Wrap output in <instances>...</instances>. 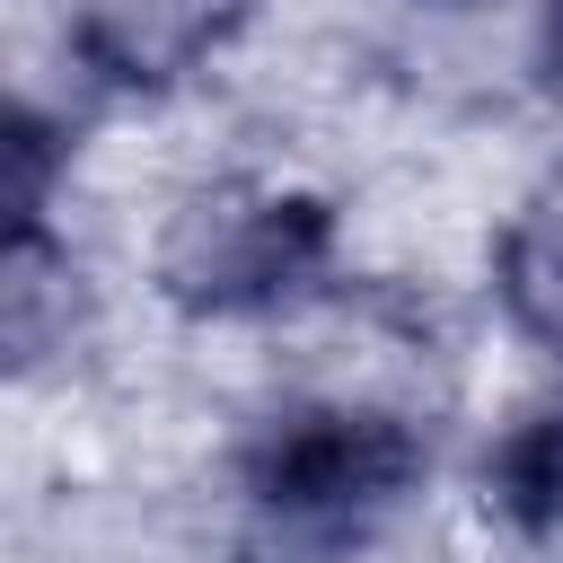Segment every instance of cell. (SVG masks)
Segmentation results:
<instances>
[{"label":"cell","instance_id":"3","mask_svg":"<svg viewBox=\"0 0 563 563\" xmlns=\"http://www.w3.org/2000/svg\"><path fill=\"white\" fill-rule=\"evenodd\" d=\"M255 18V0H70V53L106 79V88H176L185 70H202L238 26Z\"/></svg>","mask_w":563,"mask_h":563},{"label":"cell","instance_id":"4","mask_svg":"<svg viewBox=\"0 0 563 563\" xmlns=\"http://www.w3.org/2000/svg\"><path fill=\"white\" fill-rule=\"evenodd\" d=\"M493 290H501V317L563 361V185L537 194L510 229H501V255H493Z\"/></svg>","mask_w":563,"mask_h":563},{"label":"cell","instance_id":"5","mask_svg":"<svg viewBox=\"0 0 563 563\" xmlns=\"http://www.w3.org/2000/svg\"><path fill=\"white\" fill-rule=\"evenodd\" d=\"M493 493H501V510H510L528 537L563 545V396H554L545 413H528V422L501 440Z\"/></svg>","mask_w":563,"mask_h":563},{"label":"cell","instance_id":"1","mask_svg":"<svg viewBox=\"0 0 563 563\" xmlns=\"http://www.w3.org/2000/svg\"><path fill=\"white\" fill-rule=\"evenodd\" d=\"M422 466V431L387 405H282L238 449L229 510L264 563H343L413 501Z\"/></svg>","mask_w":563,"mask_h":563},{"label":"cell","instance_id":"2","mask_svg":"<svg viewBox=\"0 0 563 563\" xmlns=\"http://www.w3.org/2000/svg\"><path fill=\"white\" fill-rule=\"evenodd\" d=\"M325 264V211L282 194V185H211L176 211L167 229V290L185 308L238 317V308H273L290 299L308 273Z\"/></svg>","mask_w":563,"mask_h":563}]
</instances>
